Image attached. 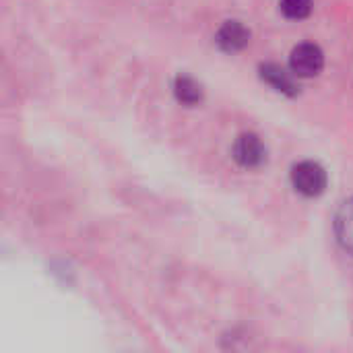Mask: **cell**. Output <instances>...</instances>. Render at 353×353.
Returning a JSON list of instances; mask_svg holds the SVG:
<instances>
[{
  "mask_svg": "<svg viewBox=\"0 0 353 353\" xmlns=\"http://www.w3.org/2000/svg\"><path fill=\"white\" fill-rule=\"evenodd\" d=\"M174 95L178 97V101H182L186 105H196V103L203 101L205 91H203L199 81H194L192 77L180 74L174 81Z\"/></svg>",
  "mask_w": 353,
  "mask_h": 353,
  "instance_id": "52a82bcc",
  "label": "cell"
},
{
  "mask_svg": "<svg viewBox=\"0 0 353 353\" xmlns=\"http://www.w3.org/2000/svg\"><path fill=\"white\" fill-rule=\"evenodd\" d=\"M279 8L288 19L300 21V19H306L312 12V0H281Z\"/></svg>",
  "mask_w": 353,
  "mask_h": 353,
  "instance_id": "ba28073f",
  "label": "cell"
},
{
  "mask_svg": "<svg viewBox=\"0 0 353 353\" xmlns=\"http://www.w3.org/2000/svg\"><path fill=\"white\" fill-rule=\"evenodd\" d=\"M290 66L298 77H316L325 66V54L316 43H300L292 50Z\"/></svg>",
  "mask_w": 353,
  "mask_h": 353,
  "instance_id": "7a4b0ae2",
  "label": "cell"
},
{
  "mask_svg": "<svg viewBox=\"0 0 353 353\" xmlns=\"http://www.w3.org/2000/svg\"><path fill=\"white\" fill-rule=\"evenodd\" d=\"M234 159L242 168H261L267 161V147L254 132H244L234 143Z\"/></svg>",
  "mask_w": 353,
  "mask_h": 353,
  "instance_id": "3957f363",
  "label": "cell"
},
{
  "mask_svg": "<svg viewBox=\"0 0 353 353\" xmlns=\"http://www.w3.org/2000/svg\"><path fill=\"white\" fill-rule=\"evenodd\" d=\"M292 184L304 196H319L327 188V172L316 161H300L292 170Z\"/></svg>",
  "mask_w": 353,
  "mask_h": 353,
  "instance_id": "6da1fadb",
  "label": "cell"
},
{
  "mask_svg": "<svg viewBox=\"0 0 353 353\" xmlns=\"http://www.w3.org/2000/svg\"><path fill=\"white\" fill-rule=\"evenodd\" d=\"M261 79L265 83H269L275 91L288 95V97H296L300 93V85L296 83V79L285 70L281 68L279 64H263L261 66Z\"/></svg>",
  "mask_w": 353,
  "mask_h": 353,
  "instance_id": "5b68a950",
  "label": "cell"
},
{
  "mask_svg": "<svg viewBox=\"0 0 353 353\" xmlns=\"http://www.w3.org/2000/svg\"><path fill=\"white\" fill-rule=\"evenodd\" d=\"M335 236L341 248L353 254V196L339 207L335 215Z\"/></svg>",
  "mask_w": 353,
  "mask_h": 353,
  "instance_id": "8992f818",
  "label": "cell"
},
{
  "mask_svg": "<svg viewBox=\"0 0 353 353\" xmlns=\"http://www.w3.org/2000/svg\"><path fill=\"white\" fill-rule=\"evenodd\" d=\"M215 41L223 52H230V54L240 52L250 43V29L240 21H225L219 27Z\"/></svg>",
  "mask_w": 353,
  "mask_h": 353,
  "instance_id": "277c9868",
  "label": "cell"
}]
</instances>
